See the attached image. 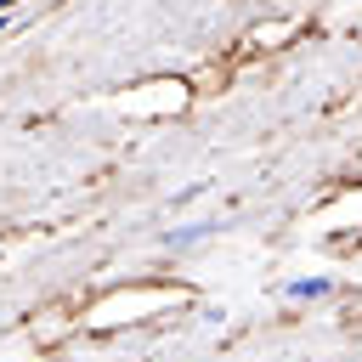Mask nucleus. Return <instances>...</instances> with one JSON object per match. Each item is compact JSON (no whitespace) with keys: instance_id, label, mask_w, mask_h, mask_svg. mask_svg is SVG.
Instances as JSON below:
<instances>
[{"instance_id":"1","label":"nucleus","mask_w":362,"mask_h":362,"mask_svg":"<svg viewBox=\"0 0 362 362\" xmlns=\"http://www.w3.org/2000/svg\"><path fill=\"white\" fill-rule=\"evenodd\" d=\"M328 288H334L328 277H294L283 294H288V300H328Z\"/></svg>"},{"instance_id":"2","label":"nucleus","mask_w":362,"mask_h":362,"mask_svg":"<svg viewBox=\"0 0 362 362\" xmlns=\"http://www.w3.org/2000/svg\"><path fill=\"white\" fill-rule=\"evenodd\" d=\"M209 232H215V226H204V221H198V226H175L164 243H170V249H192V243H204Z\"/></svg>"},{"instance_id":"3","label":"nucleus","mask_w":362,"mask_h":362,"mask_svg":"<svg viewBox=\"0 0 362 362\" xmlns=\"http://www.w3.org/2000/svg\"><path fill=\"white\" fill-rule=\"evenodd\" d=\"M17 6H23V0H0V17H11V11H17Z\"/></svg>"},{"instance_id":"4","label":"nucleus","mask_w":362,"mask_h":362,"mask_svg":"<svg viewBox=\"0 0 362 362\" xmlns=\"http://www.w3.org/2000/svg\"><path fill=\"white\" fill-rule=\"evenodd\" d=\"M6 28H11V17H0V34H6Z\"/></svg>"},{"instance_id":"5","label":"nucleus","mask_w":362,"mask_h":362,"mask_svg":"<svg viewBox=\"0 0 362 362\" xmlns=\"http://www.w3.org/2000/svg\"><path fill=\"white\" fill-rule=\"evenodd\" d=\"M57 362H85V356H57Z\"/></svg>"}]
</instances>
